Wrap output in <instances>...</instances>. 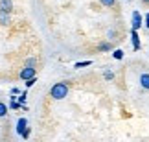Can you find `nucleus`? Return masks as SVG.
Segmentation results:
<instances>
[{
  "instance_id": "10",
  "label": "nucleus",
  "mask_w": 149,
  "mask_h": 142,
  "mask_svg": "<svg viewBox=\"0 0 149 142\" xmlns=\"http://www.w3.org/2000/svg\"><path fill=\"white\" fill-rule=\"evenodd\" d=\"M6 115H8V105L0 101V116H6Z\"/></svg>"
},
{
  "instance_id": "4",
  "label": "nucleus",
  "mask_w": 149,
  "mask_h": 142,
  "mask_svg": "<svg viewBox=\"0 0 149 142\" xmlns=\"http://www.w3.org/2000/svg\"><path fill=\"white\" fill-rule=\"evenodd\" d=\"M0 24H9V11H6V9H2L0 8Z\"/></svg>"
},
{
  "instance_id": "22",
  "label": "nucleus",
  "mask_w": 149,
  "mask_h": 142,
  "mask_svg": "<svg viewBox=\"0 0 149 142\" xmlns=\"http://www.w3.org/2000/svg\"><path fill=\"white\" fill-rule=\"evenodd\" d=\"M142 2H144V4H149V0H142Z\"/></svg>"
},
{
  "instance_id": "13",
  "label": "nucleus",
  "mask_w": 149,
  "mask_h": 142,
  "mask_svg": "<svg viewBox=\"0 0 149 142\" xmlns=\"http://www.w3.org/2000/svg\"><path fill=\"white\" fill-rule=\"evenodd\" d=\"M92 65V61H83V63H76V69H81V66H88Z\"/></svg>"
},
{
  "instance_id": "15",
  "label": "nucleus",
  "mask_w": 149,
  "mask_h": 142,
  "mask_svg": "<svg viewBox=\"0 0 149 142\" xmlns=\"http://www.w3.org/2000/svg\"><path fill=\"white\" fill-rule=\"evenodd\" d=\"M103 76H105V79H114V72H109V70H107Z\"/></svg>"
},
{
  "instance_id": "21",
  "label": "nucleus",
  "mask_w": 149,
  "mask_h": 142,
  "mask_svg": "<svg viewBox=\"0 0 149 142\" xmlns=\"http://www.w3.org/2000/svg\"><path fill=\"white\" fill-rule=\"evenodd\" d=\"M144 22H146V28H149V13L146 15V20H144Z\"/></svg>"
},
{
  "instance_id": "7",
  "label": "nucleus",
  "mask_w": 149,
  "mask_h": 142,
  "mask_svg": "<svg viewBox=\"0 0 149 142\" xmlns=\"http://www.w3.org/2000/svg\"><path fill=\"white\" fill-rule=\"evenodd\" d=\"M140 85H142V89L149 90V74H142L140 76Z\"/></svg>"
},
{
  "instance_id": "16",
  "label": "nucleus",
  "mask_w": 149,
  "mask_h": 142,
  "mask_svg": "<svg viewBox=\"0 0 149 142\" xmlns=\"http://www.w3.org/2000/svg\"><path fill=\"white\" fill-rule=\"evenodd\" d=\"M24 101H26V92H22V94L19 96V104L22 105V104H24Z\"/></svg>"
},
{
  "instance_id": "5",
  "label": "nucleus",
  "mask_w": 149,
  "mask_h": 142,
  "mask_svg": "<svg viewBox=\"0 0 149 142\" xmlns=\"http://www.w3.org/2000/svg\"><path fill=\"white\" fill-rule=\"evenodd\" d=\"M131 39H133V48L140 50V37H138V33H136V30L131 31Z\"/></svg>"
},
{
  "instance_id": "14",
  "label": "nucleus",
  "mask_w": 149,
  "mask_h": 142,
  "mask_svg": "<svg viewBox=\"0 0 149 142\" xmlns=\"http://www.w3.org/2000/svg\"><path fill=\"white\" fill-rule=\"evenodd\" d=\"M37 78H31V79H26V87H31V85H35Z\"/></svg>"
},
{
  "instance_id": "12",
  "label": "nucleus",
  "mask_w": 149,
  "mask_h": 142,
  "mask_svg": "<svg viewBox=\"0 0 149 142\" xmlns=\"http://www.w3.org/2000/svg\"><path fill=\"white\" fill-rule=\"evenodd\" d=\"M112 57L114 59H122L123 57V52H122V50H114V52H112Z\"/></svg>"
},
{
  "instance_id": "11",
  "label": "nucleus",
  "mask_w": 149,
  "mask_h": 142,
  "mask_svg": "<svg viewBox=\"0 0 149 142\" xmlns=\"http://www.w3.org/2000/svg\"><path fill=\"white\" fill-rule=\"evenodd\" d=\"M100 2H101L103 6H107V8H112V6L116 4V0H100Z\"/></svg>"
},
{
  "instance_id": "6",
  "label": "nucleus",
  "mask_w": 149,
  "mask_h": 142,
  "mask_svg": "<svg viewBox=\"0 0 149 142\" xmlns=\"http://www.w3.org/2000/svg\"><path fill=\"white\" fill-rule=\"evenodd\" d=\"M26 126H28L26 118H19V122H17V133L22 135V133H24V129H26Z\"/></svg>"
},
{
  "instance_id": "19",
  "label": "nucleus",
  "mask_w": 149,
  "mask_h": 142,
  "mask_svg": "<svg viewBox=\"0 0 149 142\" xmlns=\"http://www.w3.org/2000/svg\"><path fill=\"white\" fill-rule=\"evenodd\" d=\"M28 137H30V129H24V133H22V139H28Z\"/></svg>"
},
{
  "instance_id": "8",
  "label": "nucleus",
  "mask_w": 149,
  "mask_h": 142,
  "mask_svg": "<svg viewBox=\"0 0 149 142\" xmlns=\"http://www.w3.org/2000/svg\"><path fill=\"white\" fill-rule=\"evenodd\" d=\"M0 8L6 9V11H11L13 9V2L11 0H0Z\"/></svg>"
},
{
  "instance_id": "17",
  "label": "nucleus",
  "mask_w": 149,
  "mask_h": 142,
  "mask_svg": "<svg viewBox=\"0 0 149 142\" xmlns=\"http://www.w3.org/2000/svg\"><path fill=\"white\" fill-rule=\"evenodd\" d=\"M9 107H11V109H20V104H17V101H11Z\"/></svg>"
},
{
  "instance_id": "20",
  "label": "nucleus",
  "mask_w": 149,
  "mask_h": 142,
  "mask_svg": "<svg viewBox=\"0 0 149 142\" xmlns=\"http://www.w3.org/2000/svg\"><path fill=\"white\" fill-rule=\"evenodd\" d=\"M116 37V31H109V39H114Z\"/></svg>"
},
{
  "instance_id": "2",
  "label": "nucleus",
  "mask_w": 149,
  "mask_h": 142,
  "mask_svg": "<svg viewBox=\"0 0 149 142\" xmlns=\"http://www.w3.org/2000/svg\"><path fill=\"white\" fill-rule=\"evenodd\" d=\"M35 76H37V70L33 69V66H30V65H26L24 69L20 70V79H24V81H26V79L35 78Z\"/></svg>"
},
{
  "instance_id": "18",
  "label": "nucleus",
  "mask_w": 149,
  "mask_h": 142,
  "mask_svg": "<svg viewBox=\"0 0 149 142\" xmlns=\"http://www.w3.org/2000/svg\"><path fill=\"white\" fill-rule=\"evenodd\" d=\"M26 65H30V66H35V65H37V61H35V59H28V61H26Z\"/></svg>"
},
{
  "instance_id": "3",
  "label": "nucleus",
  "mask_w": 149,
  "mask_h": 142,
  "mask_svg": "<svg viewBox=\"0 0 149 142\" xmlns=\"http://www.w3.org/2000/svg\"><path fill=\"white\" fill-rule=\"evenodd\" d=\"M142 22H144V19H142V15H140V11H133V30H138V28L142 26Z\"/></svg>"
},
{
  "instance_id": "9",
  "label": "nucleus",
  "mask_w": 149,
  "mask_h": 142,
  "mask_svg": "<svg viewBox=\"0 0 149 142\" xmlns=\"http://www.w3.org/2000/svg\"><path fill=\"white\" fill-rule=\"evenodd\" d=\"M98 50H100V52H109V50H111V44H109V43H101L98 46Z\"/></svg>"
},
{
  "instance_id": "1",
  "label": "nucleus",
  "mask_w": 149,
  "mask_h": 142,
  "mask_svg": "<svg viewBox=\"0 0 149 142\" xmlns=\"http://www.w3.org/2000/svg\"><path fill=\"white\" fill-rule=\"evenodd\" d=\"M66 94H68V85L66 83H55V85H52L50 96L54 100H63V98H66Z\"/></svg>"
}]
</instances>
